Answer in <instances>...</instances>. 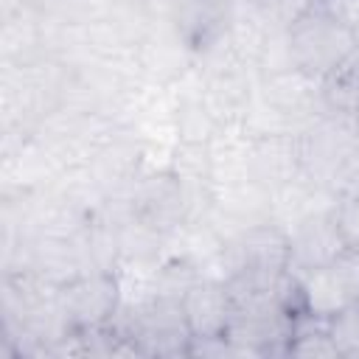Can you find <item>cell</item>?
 <instances>
[{"instance_id": "cell-9", "label": "cell", "mask_w": 359, "mask_h": 359, "mask_svg": "<svg viewBox=\"0 0 359 359\" xmlns=\"http://www.w3.org/2000/svg\"><path fill=\"white\" fill-rule=\"evenodd\" d=\"M356 53H359V50H356Z\"/></svg>"}, {"instance_id": "cell-7", "label": "cell", "mask_w": 359, "mask_h": 359, "mask_svg": "<svg viewBox=\"0 0 359 359\" xmlns=\"http://www.w3.org/2000/svg\"><path fill=\"white\" fill-rule=\"evenodd\" d=\"M351 25H353V36H356V50H359V20H353Z\"/></svg>"}, {"instance_id": "cell-4", "label": "cell", "mask_w": 359, "mask_h": 359, "mask_svg": "<svg viewBox=\"0 0 359 359\" xmlns=\"http://www.w3.org/2000/svg\"><path fill=\"white\" fill-rule=\"evenodd\" d=\"M328 331H331V339H334L339 356H359V309H356V303L331 314Z\"/></svg>"}, {"instance_id": "cell-1", "label": "cell", "mask_w": 359, "mask_h": 359, "mask_svg": "<svg viewBox=\"0 0 359 359\" xmlns=\"http://www.w3.org/2000/svg\"><path fill=\"white\" fill-rule=\"evenodd\" d=\"M289 53L294 67L309 79H328L356 53V36L351 20L331 8H306L292 20Z\"/></svg>"}, {"instance_id": "cell-6", "label": "cell", "mask_w": 359, "mask_h": 359, "mask_svg": "<svg viewBox=\"0 0 359 359\" xmlns=\"http://www.w3.org/2000/svg\"><path fill=\"white\" fill-rule=\"evenodd\" d=\"M351 123H353V132H356V137H359V104H356V109L351 112Z\"/></svg>"}, {"instance_id": "cell-3", "label": "cell", "mask_w": 359, "mask_h": 359, "mask_svg": "<svg viewBox=\"0 0 359 359\" xmlns=\"http://www.w3.org/2000/svg\"><path fill=\"white\" fill-rule=\"evenodd\" d=\"M342 247L337 224H334V213H317V216H306L297 222V227L289 236V272L300 275L309 272L314 266L328 264Z\"/></svg>"}, {"instance_id": "cell-5", "label": "cell", "mask_w": 359, "mask_h": 359, "mask_svg": "<svg viewBox=\"0 0 359 359\" xmlns=\"http://www.w3.org/2000/svg\"><path fill=\"white\" fill-rule=\"evenodd\" d=\"M331 213H334V224H337L342 247L359 252V194L342 196Z\"/></svg>"}, {"instance_id": "cell-2", "label": "cell", "mask_w": 359, "mask_h": 359, "mask_svg": "<svg viewBox=\"0 0 359 359\" xmlns=\"http://www.w3.org/2000/svg\"><path fill=\"white\" fill-rule=\"evenodd\" d=\"M180 309L191 339H224L233 320V292L216 280H196L180 294Z\"/></svg>"}, {"instance_id": "cell-8", "label": "cell", "mask_w": 359, "mask_h": 359, "mask_svg": "<svg viewBox=\"0 0 359 359\" xmlns=\"http://www.w3.org/2000/svg\"><path fill=\"white\" fill-rule=\"evenodd\" d=\"M356 309H359V300H356Z\"/></svg>"}]
</instances>
